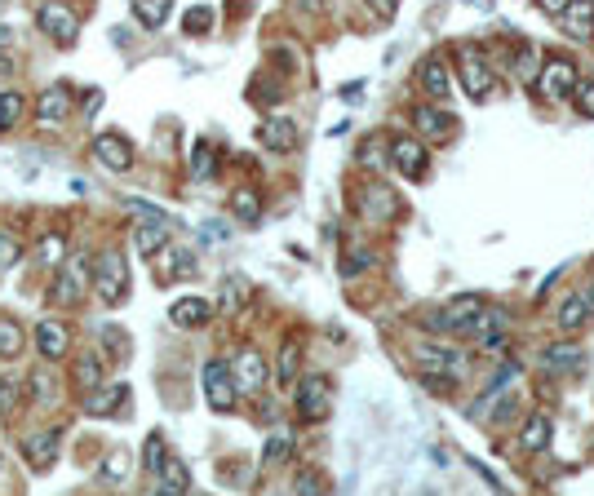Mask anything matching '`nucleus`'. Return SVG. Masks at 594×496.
<instances>
[{
    "mask_svg": "<svg viewBox=\"0 0 594 496\" xmlns=\"http://www.w3.org/2000/svg\"><path fill=\"white\" fill-rule=\"evenodd\" d=\"M89 288H94V262H89L85 253H71L67 262L58 266V275L49 279V306H58V310L80 306Z\"/></svg>",
    "mask_w": 594,
    "mask_h": 496,
    "instance_id": "obj_1",
    "label": "nucleus"
},
{
    "mask_svg": "<svg viewBox=\"0 0 594 496\" xmlns=\"http://www.w3.org/2000/svg\"><path fill=\"white\" fill-rule=\"evenodd\" d=\"M293 412H297V421H306V426L329 421V412H333V381L320 377V372L297 377L293 381Z\"/></svg>",
    "mask_w": 594,
    "mask_h": 496,
    "instance_id": "obj_2",
    "label": "nucleus"
},
{
    "mask_svg": "<svg viewBox=\"0 0 594 496\" xmlns=\"http://www.w3.org/2000/svg\"><path fill=\"white\" fill-rule=\"evenodd\" d=\"M577 85H581V71L568 54L541 58V71H537V80H532V89H537L546 102H568L572 93H577Z\"/></svg>",
    "mask_w": 594,
    "mask_h": 496,
    "instance_id": "obj_3",
    "label": "nucleus"
},
{
    "mask_svg": "<svg viewBox=\"0 0 594 496\" xmlns=\"http://www.w3.org/2000/svg\"><path fill=\"white\" fill-rule=\"evenodd\" d=\"M94 293L102 306H120L129 297V266L120 248H102L94 257Z\"/></svg>",
    "mask_w": 594,
    "mask_h": 496,
    "instance_id": "obj_4",
    "label": "nucleus"
},
{
    "mask_svg": "<svg viewBox=\"0 0 594 496\" xmlns=\"http://www.w3.org/2000/svg\"><path fill=\"white\" fill-rule=\"evenodd\" d=\"M479 310H484V297L462 293V297H453L448 306L430 310L426 328H430V333H439V337H470V324H475Z\"/></svg>",
    "mask_w": 594,
    "mask_h": 496,
    "instance_id": "obj_5",
    "label": "nucleus"
},
{
    "mask_svg": "<svg viewBox=\"0 0 594 496\" xmlns=\"http://www.w3.org/2000/svg\"><path fill=\"white\" fill-rule=\"evenodd\" d=\"M240 395L244 390H240V381H235L227 359H209V364H204V399H209V408L213 412H231Z\"/></svg>",
    "mask_w": 594,
    "mask_h": 496,
    "instance_id": "obj_6",
    "label": "nucleus"
},
{
    "mask_svg": "<svg viewBox=\"0 0 594 496\" xmlns=\"http://www.w3.org/2000/svg\"><path fill=\"white\" fill-rule=\"evenodd\" d=\"M457 80H462V89H466L470 102L493 98V89H497L493 67H488V58L479 54V49H462V58H457Z\"/></svg>",
    "mask_w": 594,
    "mask_h": 496,
    "instance_id": "obj_7",
    "label": "nucleus"
},
{
    "mask_svg": "<svg viewBox=\"0 0 594 496\" xmlns=\"http://www.w3.org/2000/svg\"><path fill=\"white\" fill-rule=\"evenodd\" d=\"M36 27L45 31L49 40H54L58 49H71L80 40V18L71 14L67 5H58V0H45V5H36Z\"/></svg>",
    "mask_w": 594,
    "mask_h": 496,
    "instance_id": "obj_8",
    "label": "nucleus"
},
{
    "mask_svg": "<svg viewBox=\"0 0 594 496\" xmlns=\"http://www.w3.org/2000/svg\"><path fill=\"white\" fill-rule=\"evenodd\" d=\"M391 169L404 173L408 182H422L430 173V151H426V138H391Z\"/></svg>",
    "mask_w": 594,
    "mask_h": 496,
    "instance_id": "obj_9",
    "label": "nucleus"
},
{
    "mask_svg": "<svg viewBox=\"0 0 594 496\" xmlns=\"http://www.w3.org/2000/svg\"><path fill=\"white\" fill-rule=\"evenodd\" d=\"M151 275L156 284H178V279L196 275V253L187 244H165L160 253H151Z\"/></svg>",
    "mask_w": 594,
    "mask_h": 496,
    "instance_id": "obj_10",
    "label": "nucleus"
},
{
    "mask_svg": "<svg viewBox=\"0 0 594 496\" xmlns=\"http://www.w3.org/2000/svg\"><path fill=\"white\" fill-rule=\"evenodd\" d=\"M231 372H235V381H240L244 395H262L266 381H271V364H266L262 350H253V346H240V350H235Z\"/></svg>",
    "mask_w": 594,
    "mask_h": 496,
    "instance_id": "obj_11",
    "label": "nucleus"
},
{
    "mask_svg": "<svg viewBox=\"0 0 594 496\" xmlns=\"http://www.w3.org/2000/svg\"><path fill=\"white\" fill-rule=\"evenodd\" d=\"M399 195L391 191V186H382V182H368L364 191H360V217H368V222H377V226H386V222H395L399 217Z\"/></svg>",
    "mask_w": 594,
    "mask_h": 496,
    "instance_id": "obj_12",
    "label": "nucleus"
},
{
    "mask_svg": "<svg viewBox=\"0 0 594 496\" xmlns=\"http://www.w3.org/2000/svg\"><path fill=\"white\" fill-rule=\"evenodd\" d=\"M94 160L102 164V169H111V173H125V169H133V142L125 138V133H116V129L98 133V138H94Z\"/></svg>",
    "mask_w": 594,
    "mask_h": 496,
    "instance_id": "obj_13",
    "label": "nucleus"
},
{
    "mask_svg": "<svg viewBox=\"0 0 594 496\" xmlns=\"http://www.w3.org/2000/svg\"><path fill=\"white\" fill-rule=\"evenodd\" d=\"M413 129L422 133L426 142H448L453 138V129H457V120L448 116L439 102H422V107H413Z\"/></svg>",
    "mask_w": 594,
    "mask_h": 496,
    "instance_id": "obj_14",
    "label": "nucleus"
},
{
    "mask_svg": "<svg viewBox=\"0 0 594 496\" xmlns=\"http://www.w3.org/2000/svg\"><path fill=\"white\" fill-rule=\"evenodd\" d=\"M297 124L289 120V116H266L262 124H258V142L271 155H289V151H297Z\"/></svg>",
    "mask_w": 594,
    "mask_h": 496,
    "instance_id": "obj_15",
    "label": "nucleus"
},
{
    "mask_svg": "<svg viewBox=\"0 0 594 496\" xmlns=\"http://www.w3.org/2000/svg\"><path fill=\"white\" fill-rule=\"evenodd\" d=\"M36 355H45V359H67V350H71V328L63 324V319H54V315H45L36 324Z\"/></svg>",
    "mask_w": 594,
    "mask_h": 496,
    "instance_id": "obj_16",
    "label": "nucleus"
},
{
    "mask_svg": "<svg viewBox=\"0 0 594 496\" xmlns=\"http://www.w3.org/2000/svg\"><path fill=\"white\" fill-rule=\"evenodd\" d=\"M417 372H462V350H453L448 341H422L413 350Z\"/></svg>",
    "mask_w": 594,
    "mask_h": 496,
    "instance_id": "obj_17",
    "label": "nucleus"
},
{
    "mask_svg": "<svg viewBox=\"0 0 594 496\" xmlns=\"http://www.w3.org/2000/svg\"><path fill=\"white\" fill-rule=\"evenodd\" d=\"M417 85H422V93L430 102H448V93H453V67H448L444 58H422Z\"/></svg>",
    "mask_w": 594,
    "mask_h": 496,
    "instance_id": "obj_18",
    "label": "nucleus"
},
{
    "mask_svg": "<svg viewBox=\"0 0 594 496\" xmlns=\"http://www.w3.org/2000/svg\"><path fill=\"white\" fill-rule=\"evenodd\" d=\"M550 443H555V417H550V412H532V417L524 421V430H519V452L541 457Z\"/></svg>",
    "mask_w": 594,
    "mask_h": 496,
    "instance_id": "obj_19",
    "label": "nucleus"
},
{
    "mask_svg": "<svg viewBox=\"0 0 594 496\" xmlns=\"http://www.w3.org/2000/svg\"><path fill=\"white\" fill-rule=\"evenodd\" d=\"M559 27H563V36L568 40L590 45L594 40V0H572V5L559 14Z\"/></svg>",
    "mask_w": 594,
    "mask_h": 496,
    "instance_id": "obj_20",
    "label": "nucleus"
},
{
    "mask_svg": "<svg viewBox=\"0 0 594 496\" xmlns=\"http://www.w3.org/2000/svg\"><path fill=\"white\" fill-rule=\"evenodd\" d=\"M71 98H76V93H71V85H63V80H54V85H49L45 93H40V102H36V120L40 124H63L71 111Z\"/></svg>",
    "mask_w": 594,
    "mask_h": 496,
    "instance_id": "obj_21",
    "label": "nucleus"
},
{
    "mask_svg": "<svg viewBox=\"0 0 594 496\" xmlns=\"http://www.w3.org/2000/svg\"><path fill=\"white\" fill-rule=\"evenodd\" d=\"M58 439H63V430H40V434H27V439H23V457H27V465H32L36 474H45L49 465H54Z\"/></svg>",
    "mask_w": 594,
    "mask_h": 496,
    "instance_id": "obj_22",
    "label": "nucleus"
},
{
    "mask_svg": "<svg viewBox=\"0 0 594 496\" xmlns=\"http://www.w3.org/2000/svg\"><path fill=\"white\" fill-rule=\"evenodd\" d=\"M169 231H173V222H165V217H138V222H133V248H138V253H160V248L169 244Z\"/></svg>",
    "mask_w": 594,
    "mask_h": 496,
    "instance_id": "obj_23",
    "label": "nucleus"
},
{
    "mask_svg": "<svg viewBox=\"0 0 594 496\" xmlns=\"http://www.w3.org/2000/svg\"><path fill=\"white\" fill-rule=\"evenodd\" d=\"M590 319L594 315H590V306H586V297H581V293H568L555 306V328H559V333H568V337H577L581 328H590Z\"/></svg>",
    "mask_w": 594,
    "mask_h": 496,
    "instance_id": "obj_24",
    "label": "nucleus"
},
{
    "mask_svg": "<svg viewBox=\"0 0 594 496\" xmlns=\"http://www.w3.org/2000/svg\"><path fill=\"white\" fill-rule=\"evenodd\" d=\"M169 319L173 328H182V333H191V328H204L213 319V306L204 302V297H178V302L169 306Z\"/></svg>",
    "mask_w": 594,
    "mask_h": 496,
    "instance_id": "obj_25",
    "label": "nucleus"
},
{
    "mask_svg": "<svg viewBox=\"0 0 594 496\" xmlns=\"http://www.w3.org/2000/svg\"><path fill=\"white\" fill-rule=\"evenodd\" d=\"M541 364L550 372H577L586 364V350H581V341H550V346L541 350Z\"/></svg>",
    "mask_w": 594,
    "mask_h": 496,
    "instance_id": "obj_26",
    "label": "nucleus"
},
{
    "mask_svg": "<svg viewBox=\"0 0 594 496\" xmlns=\"http://www.w3.org/2000/svg\"><path fill=\"white\" fill-rule=\"evenodd\" d=\"M71 377H76V390H80V395H94L102 381H107V364H102V355L85 350V355H76V364H71Z\"/></svg>",
    "mask_w": 594,
    "mask_h": 496,
    "instance_id": "obj_27",
    "label": "nucleus"
},
{
    "mask_svg": "<svg viewBox=\"0 0 594 496\" xmlns=\"http://www.w3.org/2000/svg\"><path fill=\"white\" fill-rule=\"evenodd\" d=\"M129 399L125 381H102L94 395H85V412L89 417H107V412H120V403Z\"/></svg>",
    "mask_w": 594,
    "mask_h": 496,
    "instance_id": "obj_28",
    "label": "nucleus"
},
{
    "mask_svg": "<svg viewBox=\"0 0 594 496\" xmlns=\"http://www.w3.org/2000/svg\"><path fill=\"white\" fill-rule=\"evenodd\" d=\"M156 492H165V496L191 492V465L182 457H169L165 465H160V474H156Z\"/></svg>",
    "mask_w": 594,
    "mask_h": 496,
    "instance_id": "obj_29",
    "label": "nucleus"
},
{
    "mask_svg": "<svg viewBox=\"0 0 594 496\" xmlns=\"http://www.w3.org/2000/svg\"><path fill=\"white\" fill-rule=\"evenodd\" d=\"M377 266V253L368 244H346V253H342V262H337V275L342 279H360L364 271H373Z\"/></svg>",
    "mask_w": 594,
    "mask_h": 496,
    "instance_id": "obj_30",
    "label": "nucleus"
},
{
    "mask_svg": "<svg viewBox=\"0 0 594 496\" xmlns=\"http://www.w3.org/2000/svg\"><path fill=\"white\" fill-rule=\"evenodd\" d=\"M297 368H302V341H297V337H284L280 355H275V381H280V386H293V381H297Z\"/></svg>",
    "mask_w": 594,
    "mask_h": 496,
    "instance_id": "obj_31",
    "label": "nucleus"
},
{
    "mask_svg": "<svg viewBox=\"0 0 594 496\" xmlns=\"http://www.w3.org/2000/svg\"><path fill=\"white\" fill-rule=\"evenodd\" d=\"M191 178L196 182H209V178H218V147L213 142H191Z\"/></svg>",
    "mask_w": 594,
    "mask_h": 496,
    "instance_id": "obj_32",
    "label": "nucleus"
},
{
    "mask_svg": "<svg viewBox=\"0 0 594 496\" xmlns=\"http://www.w3.org/2000/svg\"><path fill=\"white\" fill-rule=\"evenodd\" d=\"M173 14V0H133V18H138L147 31H160Z\"/></svg>",
    "mask_w": 594,
    "mask_h": 496,
    "instance_id": "obj_33",
    "label": "nucleus"
},
{
    "mask_svg": "<svg viewBox=\"0 0 594 496\" xmlns=\"http://www.w3.org/2000/svg\"><path fill=\"white\" fill-rule=\"evenodd\" d=\"M27 346V333L14 315H0V359H18Z\"/></svg>",
    "mask_w": 594,
    "mask_h": 496,
    "instance_id": "obj_34",
    "label": "nucleus"
},
{
    "mask_svg": "<svg viewBox=\"0 0 594 496\" xmlns=\"http://www.w3.org/2000/svg\"><path fill=\"white\" fill-rule=\"evenodd\" d=\"M244 302H249V284H244V275H227L222 279V297H218L222 315H240Z\"/></svg>",
    "mask_w": 594,
    "mask_h": 496,
    "instance_id": "obj_35",
    "label": "nucleus"
},
{
    "mask_svg": "<svg viewBox=\"0 0 594 496\" xmlns=\"http://www.w3.org/2000/svg\"><path fill=\"white\" fill-rule=\"evenodd\" d=\"M231 209H235V217H240L244 226H258V222H262V195L244 186V191L231 195Z\"/></svg>",
    "mask_w": 594,
    "mask_h": 496,
    "instance_id": "obj_36",
    "label": "nucleus"
},
{
    "mask_svg": "<svg viewBox=\"0 0 594 496\" xmlns=\"http://www.w3.org/2000/svg\"><path fill=\"white\" fill-rule=\"evenodd\" d=\"M23 116H27V98H23V93H18V89L0 93V133H9Z\"/></svg>",
    "mask_w": 594,
    "mask_h": 496,
    "instance_id": "obj_37",
    "label": "nucleus"
},
{
    "mask_svg": "<svg viewBox=\"0 0 594 496\" xmlns=\"http://www.w3.org/2000/svg\"><path fill=\"white\" fill-rule=\"evenodd\" d=\"M169 461V443L165 434H147V443H142V470L147 474H160V465Z\"/></svg>",
    "mask_w": 594,
    "mask_h": 496,
    "instance_id": "obj_38",
    "label": "nucleus"
},
{
    "mask_svg": "<svg viewBox=\"0 0 594 496\" xmlns=\"http://www.w3.org/2000/svg\"><path fill=\"white\" fill-rule=\"evenodd\" d=\"M67 257H71V248H67L63 235H45V240H40V248H36V262H40V266H63Z\"/></svg>",
    "mask_w": 594,
    "mask_h": 496,
    "instance_id": "obj_39",
    "label": "nucleus"
},
{
    "mask_svg": "<svg viewBox=\"0 0 594 496\" xmlns=\"http://www.w3.org/2000/svg\"><path fill=\"white\" fill-rule=\"evenodd\" d=\"M360 164L364 169H386V164H391V142H382V138H368L364 147H360Z\"/></svg>",
    "mask_w": 594,
    "mask_h": 496,
    "instance_id": "obj_40",
    "label": "nucleus"
},
{
    "mask_svg": "<svg viewBox=\"0 0 594 496\" xmlns=\"http://www.w3.org/2000/svg\"><path fill=\"white\" fill-rule=\"evenodd\" d=\"M129 479V452L116 448L107 452V461H102V483H125Z\"/></svg>",
    "mask_w": 594,
    "mask_h": 496,
    "instance_id": "obj_41",
    "label": "nucleus"
},
{
    "mask_svg": "<svg viewBox=\"0 0 594 496\" xmlns=\"http://www.w3.org/2000/svg\"><path fill=\"white\" fill-rule=\"evenodd\" d=\"M27 381H18V377H0V412H14V408H23V399H27Z\"/></svg>",
    "mask_w": 594,
    "mask_h": 496,
    "instance_id": "obj_42",
    "label": "nucleus"
},
{
    "mask_svg": "<svg viewBox=\"0 0 594 496\" xmlns=\"http://www.w3.org/2000/svg\"><path fill=\"white\" fill-rule=\"evenodd\" d=\"M289 457H293V439H289V434H271L266 448H262V461L266 465H284Z\"/></svg>",
    "mask_w": 594,
    "mask_h": 496,
    "instance_id": "obj_43",
    "label": "nucleus"
},
{
    "mask_svg": "<svg viewBox=\"0 0 594 496\" xmlns=\"http://www.w3.org/2000/svg\"><path fill=\"white\" fill-rule=\"evenodd\" d=\"M182 27H187V36H209V31H213V9H209V5H196V9H187V18H182Z\"/></svg>",
    "mask_w": 594,
    "mask_h": 496,
    "instance_id": "obj_44",
    "label": "nucleus"
},
{
    "mask_svg": "<svg viewBox=\"0 0 594 496\" xmlns=\"http://www.w3.org/2000/svg\"><path fill=\"white\" fill-rule=\"evenodd\" d=\"M14 262H23V244L14 231H0V275L14 271Z\"/></svg>",
    "mask_w": 594,
    "mask_h": 496,
    "instance_id": "obj_45",
    "label": "nucleus"
},
{
    "mask_svg": "<svg viewBox=\"0 0 594 496\" xmlns=\"http://www.w3.org/2000/svg\"><path fill=\"white\" fill-rule=\"evenodd\" d=\"M417 381H422L430 395H453L457 390V372H417Z\"/></svg>",
    "mask_w": 594,
    "mask_h": 496,
    "instance_id": "obj_46",
    "label": "nucleus"
},
{
    "mask_svg": "<svg viewBox=\"0 0 594 496\" xmlns=\"http://www.w3.org/2000/svg\"><path fill=\"white\" fill-rule=\"evenodd\" d=\"M293 492L320 496V492H329V479H324L320 470H297V474H293Z\"/></svg>",
    "mask_w": 594,
    "mask_h": 496,
    "instance_id": "obj_47",
    "label": "nucleus"
},
{
    "mask_svg": "<svg viewBox=\"0 0 594 496\" xmlns=\"http://www.w3.org/2000/svg\"><path fill=\"white\" fill-rule=\"evenodd\" d=\"M102 341H107V355L111 359H129V333H120L116 324L102 328Z\"/></svg>",
    "mask_w": 594,
    "mask_h": 496,
    "instance_id": "obj_48",
    "label": "nucleus"
},
{
    "mask_svg": "<svg viewBox=\"0 0 594 496\" xmlns=\"http://www.w3.org/2000/svg\"><path fill=\"white\" fill-rule=\"evenodd\" d=\"M572 102H577V116L594 120V76H581L577 93H572Z\"/></svg>",
    "mask_w": 594,
    "mask_h": 496,
    "instance_id": "obj_49",
    "label": "nucleus"
},
{
    "mask_svg": "<svg viewBox=\"0 0 594 496\" xmlns=\"http://www.w3.org/2000/svg\"><path fill=\"white\" fill-rule=\"evenodd\" d=\"M27 386H32V399H36V403H54V381H49L45 372H36Z\"/></svg>",
    "mask_w": 594,
    "mask_h": 496,
    "instance_id": "obj_50",
    "label": "nucleus"
},
{
    "mask_svg": "<svg viewBox=\"0 0 594 496\" xmlns=\"http://www.w3.org/2000/svg\"><path fill=\"white\" fill-rule=\"evenodd\" d=\"M364 5L373 9V14L382 18V23H391V18H395V0H364Z\"/></svg>",
    "mask_w": 594,
    "mask_h": 496,
    "instance_id": "obj_51",
    "label": "nucleus"
},
{
    "mask_svg": "<svg viewBox=\"0 0 594 496\" xmlns=\"http://www.w3.org/2000/svg\"><path fill=\"white\" fill-rule=\"evenodd\" d=\"M568 5H572V0H537V9H541V14H546V18H559Z\"/></svg>",
    "mask_w": 594,
    "mask_h": 496,
    "instance_id": "obj_52",
    "label": "nucleus"
},
{
    "mask_svg": "<svg viewBox=\"0 0 594 496\" xmlns=\"http://www.w3.org/2000/svg\"><path fill=\"white\" fill-rule=\"evenodd\" d=\"M98 102H102V89H89V102H85V116H94V111H98Z\"/></svg>",
    "mask_w": 594,
    "mask_h": 496,
    "instance_id": "obj_53",
    "label": "nucleus"
},
{
    "mask_svg": "<svg viewBox=\"0 0 594 496\" xmlns=\"http://www.w3.org/2000/svg\"><path fill=\"white\" fill-rule=\"evenodd\" d=\"M581 297H586V306H590V315H594V279H590L586 288H581Z\"/></svg>",
    "mask_w": 594,
    "mask_h": 496,
    "instance_id": "obj_54",
    "label": "nucleus"
},
{
    "mask_svg": "<svg viewBox=\"0 0 594 496\" xmlns=\"http://www.w3.org/2000/svg\"><path fill=\"white\" fill-rule=\"evenodd\" d=\"M302 5H306V9H315V14H320V9L329 5V0H302Z\"/></svg>",
    "mask_w": 594,
    "mask_h": 496,
    "instance_id": "obj_55",
    "label": "nucleus"
},
{
    "mask_svg": "<svg viewBox=\"0 0 594 496\" xmlns=\"http://www.w3.org/2000/svg\"><path fill=\"white\" fill-rule=\"evenodd\" d=\"M0 49H9V27H0Z\"/></svg>",
    "mask_w": 594,
    "mask_h": 496,
    "instance_id": "obj_56",
    "label": "nucleus"
}]
</instances>
